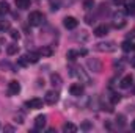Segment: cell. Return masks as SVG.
<instances>
[{
  "label": "cell",
  "instance_id": "17",
  "mask_svg": "<svg viewBox=\"0 0 135 133\" xmlns=\"http://www.w3.org/2000/svg\"><path fill=\"white\" fill-rule=\"evenodd\" d=\"M19 52V45L17 44H9L8 47H6V53L8 55H16Z\"/></svg>",
  "mask_w": 135,
  "mask_h": 133
},
{
  "label": "cell",
  "instance_id": "21",
  "mask_svg": "<svg viewBox=\"0 0 135 133\" xmlns=\"http://www.w3.org/2000/svg\"><path fill=\"white\" fill-rule=\"evenodd\" d=\"M17 64L22 67H27L30 64V61H28V58H27V55H22L21 58H17Z\"/></svg>",
  "mask_w": 135,
  "mask_h": 133
},
{
  "label": "cell",
  "instance_id": "27",
  "mask_svg": "<svg viewBox=\"0 0 135 133\" xmlns=\"http://www.w3.org/2000/svg\"><path fill=\"white\" fill-rule=\"evenodd\" d=\"M110 100H112V103H118V102L121 100V96L115 93V94H112V97H110Z\"/></svg>",
  "mask_w": 135,
  "mask_h": 133
},
{
  "label": "cell",
  "instance_id": "26",
  "mask_svg": "<svg viewBox=\"0 0 135 133\" xmlns=\"http://www.w3.org/2000/svg\"><path fill=\"white\" fill-rule=\"evenodd\" d=\"M9 36L16 41V39H19V38H21V33H19L17 30H11V32H9Z\"/></svg>",
  "mask_w": 135,
  "mask_h": 133
},
{
  "label": "cell",
  "instance_id": "3",
  "mask_svg": "<svg viewBox=\"0 0 135 133\" xmlns=\"http://www.w3.org/2000/svg\"><path fill=\"white\" fill-rule=\"evenodd\" d=\"M42 22H44V14H42V13H39V11L30 13V16H28V24H30L32 27L42 25Z\"/></svg>",
  "mask_w": 135,
  "mask_h": 133
},
{
  "label": "cell",
  "instance_id": "34",
  "mask_svg": "<svg viewBox=\"0 0 135 133\" xmlns=\"http://www.w3.org/2000/svg\"><path fill=\"white\" fill-rule=\"evenodd\" d=\"M131 64H132V66L135 67V58H132V61H131Z\"/></svg>",
  "mask_w": 135,
  "mask_h": 133
},
{
  "label": "cell",
  "instance_id": "8",
  "mask_svg": "<svg viewBox=\"0 0 135 133\" xmlns=\"http://www.w3.org/2000/svg\"><path fill=\"white\" fill-rule=\"evenodd\" d=\"M63 24H65V27H66L68 30H74V28H77L79 21H77L75 17H72V16H68V17H65Z\"/></svg>",
  "mask_w": 135,
  "mask_h": 133
},
{
  "label": "cell",
  "instance_id": "36",
  "mask_svg": "<svg viewBox=\"0 0 135 133\" xmlns=\"http://www.w3.org/2000/svg\"><path fill=\"white\" fill-rule=\"evenodd\" d=\"M134 49H135V44H134Z\"/></svg>",
  "mask_w": 135,
  "mask_h": 133
},
{
  "label": "cell",
  "instance_id": "6",
  "mask_svg": "<svg viewBox=\"0 0 135 133\" xmlns=\"http://www.w3.org/2000/svg\"><path fill=\"white\" fill-rule=\"evenodd\" d=\"M69 93H71V96H74V97H80V96L83 94V86H82V83H74V85H71V86H69Z\"/></svg>",
  "mask_w": 135,
  "mask_h": 133
},
{
  "label": "cell",
  "instance_id": "30",
  "mask_svg": "<svg viewBox=\"0 0 135 133\" xmlns=\"http://www.w3.org/2000/svg\"><path fill=\"white\" fill-rule=\"evenodd\" d=\"M94 22V17H91V16H86V24H93Z\"/></svg>",
  "mask_w": 135,
  "mask_h": 133
},
{
  "label": "cell",
  "instance_id": "33",
  "mask_svg": "<svg viewBox=\"0 0 135 133\" xmlns=\"http://www.w3.org/2000/svg\"><path fill=\"white\" fill-rule=\"evenodd\" d=\"M134 36H135V32H132V33H129V34H127V39H132Z\"/></svg>",
  "mask_w": 135,
  "mask_h": 133
},
{
  "label": "cell",
  "instance_id": "13",
  "mask_svg": "<svg viewBox=\"0 0 135 133\" xmlns=\"http://www.w3.org/2000/svg\"><path fill=\"white\" fill-rule=\"evenodd\" d=\"M50 83H52L54 88H60V86L63 85V80H61L60 74H52V75H50Z\"/></svg>",
  "mask_w": 135,
  "mask_h": 133
},
{
  "label": "cell",
  "instance_id": "15",
  "mask_svg": "<svg viewBox=\"0 0 135 133\" xmlns=\"http://www.w3.org/2000/svg\"><path fill=\"white\" fill-rule=\"evenodd\" d=\"M52 53H54V49L49 47V45H42L39 49V55H42V57H50Z\"/></svg>",
  "mask_w": 135,
  "mask_h": 133
},
{
  "label": "cell",
  "instance_id": "20",
  "mask_svg": "<svg viewBox=\"0 0 135 133\" xmlns=\"http://www.w3.org/2000/svg\"><path fill=\"white\" fill-rule=\"evenodd\" d=\"M9 27H11L9 21H0V33L8 32V30H9Z\"/></svg>",
  "mask_w": 135,
  "mask_h": 133
},
{
  "label": "cell",
  "instance_id": "23",
  "mask_svg": "<svg viewBox=\"0 0 135 133\" xmlns=\"http://www.w3.org/2000/svg\"><path fill=\"white\" fill-rule=\"evenodd\" d=\"M8 11H9L8 3H6V2H0V16H5Z\"/></svg>",
  "mask_w": 135,
  "mask_h": 133
},
{
  "label": "cell",
  "instance_id": "7",
  "mask_svg": "<svg viewBox=\"0 0 135 133\" xmlns=\"http://www.w3.org/2000/svg\"><path fill=\"white\" fill-rule=\"evenodd\" d=\"M86 66L90 67V70H93V72H101L102 70V64L99 60H96V58H90L88 61H86Z\"/></svg>",
  "mask_w": 135,
  "mask_h": 133
},
{
  "label": "cell",
  "instance_id": "32",
  "mask_svg": "<svg viewBox=\"0 0 135 133\" xmlns=\"http://www.w3.org/2000/svg\"><path fill=\"white\" fill-rule=\"evenodd\" d=\"M79 55H82V57H85V55H86V50H85V49H83V50H80V52H79Z\"/></svg>",
  "mask_w": 135,
  "mask_h": 133
},
{
  "label": "cell",
  "instance_id": "31",
  "mask_svg": "<svg viewBox=\"0 0 135 133\" xmlns=\"http://www.w3.org/2000/svg\"><path fill=\"white\" fill-rule=\"evenodd\" d=\"M112 2H113L115 5H123V3H124L126 0H112Z\"/></svg>",
  "mask_w": 135,
  "mask_h": 133
},
{
  "label": "cell",
  "instance_id": "18",
  "mask_svg": "<svg viewBox=\"0 0 135 133\" xmlns=\"http://www.w3.org/2000/svg\"><path fill=\"white\" fill-rule=\"evenodd\" d=\"M27 58H28L30 63H38V60H39V52H28V53H27Z\"/></svg>",
  "mask_w": 135,
  "mask_h": 133
},
{
  "label": "cell",
  "instance_id": "4",
  "mask_svg": "<svg viewBox=\"0 0 135 133\" xmlns=\"http://www.w3.org/2000/svg\"><path fill=\"white\" fill-rule=\"evenodd\" d=\"M19 93H21V83L16 81V80L9 81V83H8V94H9V96H17Z\"/></svg>",
  "mask_w": 135,
  "mask_h": 133
},
{
  "label": "cell",
  "instance_id": "14",
  "mask_svg": "<svg viewBox=\"0 0 135 133\" xmlns=\"http://www.w3.org/2000/svg\"><path fill=\"white\" fill-rule=\"evenodd\" d=\"M46 116L44 114H41V116H38L36 119H35V127L38 129V130H42L44 129V125H46Z\"/></svg>",
  "mask_w": 135,
  "mask_h": 133
},
{
  "label": "cell",
  "instance_id": "2",
  "mask_svg": "<svg viewBox=\"0 0 135 133\" xmlns=\"http://www.w3.org/2000/svg\"><path fill=\"white\" fill-rule=\"evenodd\" d=\"M98 52H102V53H112L116 50V44L113 41H105V42H98L96 47H94Z\"/></svg>",
  "mask_w": 135,
  "mask_h": 133
},
{
  "label": "cell",
  "instance_id": "5",
  "mask_svg": "<svg viewBox=\"0 0 135 133\" xmlns=\"http://www.w3.org/2000/svg\"><path fill=\"white\" fill-rule=\"evenodd\" d=\"M44 102L49 103V105H55L58 102V93L57 91H47L46 96H44Z\"/></svg>",
  "mask_w": 135,
  "mask_h": 133
},
{
  "label": "cell",
  "instance_id": "35",
  "mask_svg": "<svg viewBox=\"0 0 135 133\" xmlns=\"http://www.w3.org/2000/svg\"><path fill=\"white\" fill-rule=\"evenodd\" d=\"M132 127H134V130H135V121H134V122H132Z\"/></svg>",
  "mask_w": 135,
  "mask_h": 133
},
{
  "label": "cell",
  "instance_id": "9",
  "mask_svg": "<svg viewBox=\"0 0 135 133\" xmlns=\"http://www.w3.org/2000/svg\"><path fill=\"white\" fill-rule=\"evenodd\" d=\"M30 110H39V108H42V100L38 99V97H33V99L27 100V103H25Z\"/></svg>",
  "mask_w": 135,
  "mask_h": 133
},
{
  "label": "cell",
  "instance_id": "25",
  "mask_svg": "<svg viewBox=\"0 0 135 133\" xmlns=\"http://www.w3.org/2000/svg\"><path fill=\"white\" fill-rule=\"evenodd\" d=\"M134 49V44L132 42H129V41H124L123 42V50L124 52H129V50H132Z\"/></svg>",
  "mask_w": 135,
  "mask_h": 133
},
{
  "label": "cell",
  "instance_id": "10",
  "mask_svg": "<svg viewBox=\"0 0 135 133\" xmlns=\"http://www.w3.org/2000/svg\"><path fill=\"white\" fill-rule=\"evenodd\" d=\"M126 25V21H124V16L119 13V14H115L113 16V27L115 28H123Z\"/></svg>",
  "mask_w": 135,
  "mask_h": 133
},
{
  "label": "cell",
  "instance_id": "28",
  "mask_svg": "<svg viewBox=\"0 0 135 133\" xmlns=\"http://www.w3.org/2000/svg\"><path fill=\"white\" fill-rule=\"evenodd\" d=\"M126 13H129V14H134V13H135V3H129V5H127V9H126Z\"/></svg>",
  "mask_w": 135,
  "mask_h": 133
},
{
  "label": "cell",
  "instance_id": "29",
  "mask_svg": "<svg viewBox=\"0 0 135 133\" xmlns=\"http://www.w3.org/2000/svg\"><path fill=\"white\" fill-rule=\"evenodd\" d=\"M0 67H2V69H11V66H9L8 61H2V63H0Z\"/></svg>",
  "mask_w": 135,
  "mask_h": 133
},
{
  "label": "cell",
  "instance_id": "19",
  "mask_svg": "<svg viewBox=\"0 0 135 133\" xmlns=\"http://www.w3.org/2000/svg\"><path fill=\"white\" fill-rule=\"evenodd\" d=\"M63 130L68 133H75L77 132V125L75 124H71V122H68V124H65L63 125Z\"/></svg>",
  "mask_w": 135,
  "mask_h": 133
},
{
  "label": "cell",
  "instance_id": "16",
  "mask_svg": "<svg viewBox=\"0 0 135 133\" xmlns=\"http://www.w3.org/2000/svg\"><path fill=\"white\" fill-rule=\"evenodd\" d=\"M16 6L19 9H27L30 8V0H16Z\"/></svg>",
  "mask_w": 135,
  "mask_h": 133
},
{
  "label": "cell",
  "instance_id": "11",
  "mask_svg": "<svg viewBox=\"0 0 135 133\" xmlns=\"http://www.w3.org/2000/svg\"><path fill=\"white\" fill-rule=\"evenodd\" d=\"M132 81H134L132 75H126V77H123V80L119 81V86H121L123 89H129V88L132 86Z\"/></svg>",
  "mask_w": 135,
  "mask_h": 133
},
{
  "label": "cell",
  "instance_id": "22",
  "mask_svg": "<svg viewBox=\"0 0 135 133\" xmlns=\"http://www.w3.org/2000/svg\"><path fill=\"white\" fill-rule=\"evenodd\" d=\"M77 57H79V52H75V50H68L66 52V58L69 61H75Z\"/></svg>",
  "mask_w": 135,
  "mask_h": 133
},
{
  "label": "cell",
  "instance_id": "12",
  "mask_svg": "<svg viewBox=\"0 0 135 133\" xmlns=\"http://www.w3.org/2000/svg\"><path fill=\"white\" fill-rule=\"evenodd\" d=\"M108 25H105V24H102L99 27H96L94 28V36H98V38H101V36H105V34L108 33Z\"/></svg>",
  "mask_w": 135,
  "mask_h": 133
},
{
  "label": "cell",
  "instance_id": "1",
  "mask_svg": "<svg viewBox=\"0 0 135 133\" xmlns=\"http://www.w3.org/2000/svg\"><path fill=\"white\" fill-rule=\"evenodd\" d=\"M69 70H71V75H74V77H77V78L80 80V83L91 85V78H90V75H88V74L83 70V67L75 66V67H71Z\"/></svg>",
  "mask_w": 135,
  "mask_h": 133
},
{
  "label": "cell",
  "instance_id": "24",
  "mask_svg": "<svg viewBox=\"0 0 135 133\" xmlns=\"http://www.w3.org/2000/svg\"><path fill=\"white\" fill-rule=\"evenodd\" d=\"M83 8H85L86 11L93 9V8H94V0H85V2H83Z\"/></svg>",
  "mask_w": 135,
  "mask_h": 133
}]
</instances>
